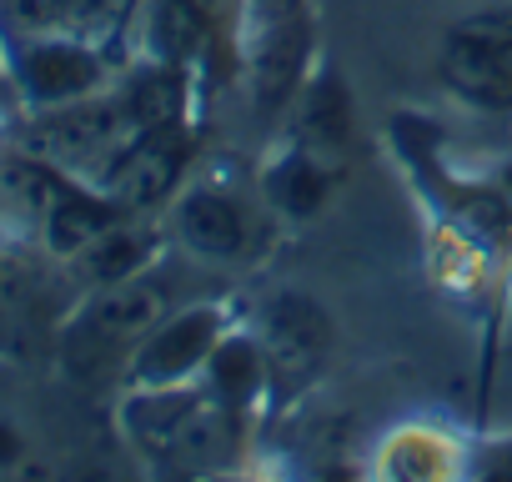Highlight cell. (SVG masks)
I'll use <instances>...</instances> for the list:
<instances>
[{"label": "cell", "instance_id": "obj_11", "mask_svg": "<svg viewBox=\"0 0 512 482\" xmlns=\"http://www.w3.org/2000/svg\"><path fill=\"white\" fill-rule=\"evenodd\" d=\"M46 231H51V247L56 252H81V247H91L101 231H111V206H96V201H86V196L71 191L46 216Z\"/></svg>", "mask_w": 512, "mask_h": 482}, {"label": "cell", "instance_id": "obj_12", "mask_svg": "<svg viewBox=\"0 0 512 482\" xmlns=\"http://www.w3.org/2000/svg\"><path fill=\"white\" fill-rule=\"evenodd\" d=\"M116 0H16V16L31 26H61V31H91L111 16Z\"/></svg>", "mask_w": 512, "mask_h": 482}, {"label": "cell", "instance_id": "obj_7", "mask_svg": "<svg viewBox=\"0 0 512 482\" xmlns=\"http://www.w3.org/2000/svg\"><path fill=\"white\" fill-rule=\"evenodd\" d=\"M267 337H272V352L282 362H312L327 347V312L312 297L287 292L267 307Z\"/></svg>", "mask_w": 512, "mask_h": 482}, {"label": "cell", "instance_id": "obj_1", "mask_svg": "<svg viewBox=\"0 0 512 482\" xmlns=\"http://www.w3.org/2000/svg\"><path fill=\"white\" fill-rule=\"evenodd\" d=\"M442 81L487 111L512 106V11H477L442 36Z\"/></svg>", "mask_w": 512, "mask_h": 482}, {"label": "cell", "instance_id": "obj_10", "mask_svg": "<svg viewBox=\"0 0 512 482\" xmlns=\"http://www.w3.org/2000/svg\"><path fill=\"white\" fill-rule=\"evenodd\" d=\"M206 367H211V382H216L221 402H251V392L262 387V352H256V342H246V337L216 342Z\"/></svg>", "mask_w": 512, "mask_h": 482}, {"label": "cell", "instance_id": "obj_9", "mask_svg": "<svg viewBox=\"0 0 512 482\" xmlns=\"http://www.w3.org/2000/svg\"><path fill=\"white\" fill-rule=\"evenodd\" d=\"M0 196H6V206H16V211L46 221V216L71 196V186H61L56 171H46V166H36V161H6V166H0Z\"/></svg>", "mask_w": 512, "mask_h": 482}, {"label": "cell", "instance_id": "obj_6", "mask_svg": "<svg viewBox=\"0 0 512 482\" xmlns=\"http://www.w3.org/2000/svg\"><path fill=\"white\" fill-rule=\"evenodd\" d=\"M96 76H101L96 56L81 51V46H71V41H46V46L26 51V61H21V81H26V91H31L36 101H46V106L91 91Z\"/></svg>", "mask_w": 512, "mask_h": 482}, {"label": "cell", "instance_id": "obj_14", "mask_svg": "<svg viewBox=\"0 0 512 482\" xmlns=\"http://www.w3.org/2000/svg\"><path fill=\"white\" fill-rule=\"evenodd\" d=\"M201 31H206V21H201V11H196V0H161L156 36H161V51H166L171 61L191 56V51L201 46Z\"/></svg>", "mask_w": 512, "mask_h": 482}, {"label": "cell", "instance_id": "obj_5", "mask_svg": "<svg viewBox=\"0 0 512 482\" xmlns=\"http://www.w3.org/2000/svg\"><path fill=\"white\" fill-rule=\"evenodd\" d=\"M166 307H171V297H166L161 282H151V277H121V282H111V292L91 307L86 332H91L96 342H131V337H141V332H156L161 317H166Z\"/></svg>", "mask_w": 512, "mask_h": 482}, {"label": "cell", "instance_id": "obj_15", "mask_svg": "<svg viewBox=\"0 0 512 482\" xmlns=\"http://www.w3.org/2000/svg\"><path fill=\"white\" fill-rule=\"evenodd\" d=\"M21 457V432L11 422H0V467H11Z\"/></svg>", "mask_w": 512, "mask_h": 482}, {"label": "cell", "instance_id": "obj_2", "mask_svg": "<svg viewBox=\"0 0 512 482\" xmlns=\"http://www.w3.org/2000/svg\"><path fill=\"white\" fill-rule=\"evenodd\" d=\"M221 342V312L216 307H191L171 322H161L146 347L136 352V382L141 387H166V382H181L186 372H196L201 362H211Z\"/></svg>", "mask_w": 512, "mask_h": 482}, {"label": "cell", "instance_id": "obj_8", "mask_svg": "<svg viewBox=\"0 0 512 482\" xmlns=\"http://www.w3.org/2000/svg\"><path fill=\"white\" fill-rule=\"evenodd\" d=\"M327 186H332V166H327L322 156H312V151L287 156V161L272 171V181H267L272 201H277L282 211H292V216H312V211L327 201Z\"/></svg>", "mask_w": 512, "mask_h": 482}, {"label": "cell", "instance_id": "obj_3", "mask_svg": "<svg viewBox=\"0 0 512 482\" xmlns=\"http://www.w3.org/2000/svg\"><path fill=\"white\" fill-rule=\"evenodd\" d=\"M181 166H186V141L171 126H156L116 156L106 191H111L116 206H151L156 196H166L176 186Z\"/></svg>", "mask_w": 512, "mask_h": 482}, {"label": "cell", "instance_id": "obj_13", "mask_svg": "<svg viewBox=\"0 0 512 482\" xmlns=\"http://www.w3.org/2000/svg\"><path fill=\"white\" fill-rule=\"evenodd\" d=\"M146 262V236L141 231H101L91 241V272L101 282H121L136 277V267Z\"/></svg>", "mask_w": 512, "mask_h": 482}, {"label": "cell", "instance_id": "obj_4", "mask_svg": "<svg viewBox=\"0 0 512 482\" xmlns=\"http://www.w3.org/2000/svg\"><path fill=\"white\" fill-rule=\"evenodd\" d=\"M176 231L181 241L196 252V257H211V262H231L241 247H246V221H241V206L211 186H196L181 196L176 206Z\"/></svg>", "mask_w": 512, "mask_h": 482}]
</instances>
